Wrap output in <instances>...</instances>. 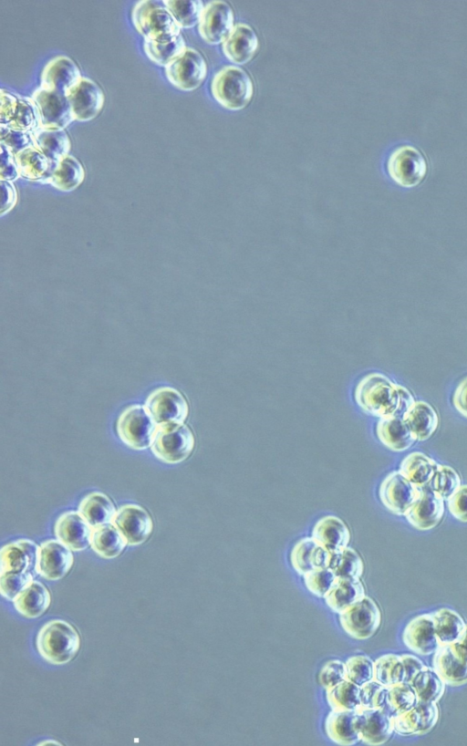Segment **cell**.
<instances>
[{
  "mask_svg": "<svg viewBox=\"0 0 467 746\" xmlns=\"http://www.w3.org/2000/svg\"><path fill=\"white\" fill-rule=\"evenodd\" d=\"M85 171L80 161L71 155L63 158L40 182L51 184L62 192H70L83 181Z\"/></svg>",
  "mask_w": 467,
  "mask_h": 746,
  "instance_id": "obj_34",
  "label": "cell"
},
{
  "mask_svg": "<svg viewBox=\"0 0 467 746\" xmlns=\"http://www.w3.org/2000/svg\"><path fill=\"white\" fill-rule=\"evenodd\" d=\"M433 668L448 686L467 683V648L461 642L440 646L434 653Z\"/></svg>",
  "mask_w": 467,
  "mask_h": 746,
  "instance_id": "obj_14",
  "label": "cell"
},
{
  "mask_svg": "<svg viewBox=\"0 0 467 746\" xmlns=\"http://www.w3.org/2000/svg\"><path fill=\"white\" fill-rule=\"evenodd\" d=\"M439 720L437 703L419 702L410 710L392 718L394 732L400 736L422 735L430 732Z\"/></svg>",
  "mask_w": 467,
  "mask_h": 746,
  "instance_id": "obj_20",
  "label": "cell"
},
{
  "mask_svg": "<svg viewBox=\"0 0 467 746\" xmlns=\"http://www.w3.org/2000/svg\"><path fill=\"white\" fill-rule=\"evenodd\" d=\"M127 544L125 537L112 523L92 529L90 546L103 558L111 559L119 556Z\"/></svg>",
  "mask_w": 467,
  "mask_h": 746,
  "instance_id": "obj_36",
  "label": "cell"
},
{
  "mask_svg": "<svg viewBox=\"0 0 467 746\" xmlns=\"http://www.w3.org/2000/svg\"><path fill=\"white\" fill-rule=\"evenodd\" d=\"M144 407L157 426L184 423L189 414L187 400L171 387H161L153 390L148 396Z\"/></svg>",
  "mask_w": 467,
  "mask_h": 746,
  "instance_id": "obj_9",
  "label": "cell"
},
{
  "mask_svg": "<svg viewBox=\"0 0 467 746\" xmlns=\"http://www.w3.org/2000/svg\"><path fill=\"white\" fill-rule=\"evenodd\" d=\"M50 602L51 596L48 589L41 582L36 580L13 601L16 611L28 618L40 616L47 611Z\"/></svg>",
  "mask_w": 467,
  "mask_h": 746,
  "instance_id": "obj_33",
  "label": "cell"
},
{
  "mask_svg": "<svg viewBox=\"0 0 467 746\" xmlns=\"http://www.w3.org/2000/svg\"><path fill=\"white\" fill-rule=\"evenodd\" d=\"M356 730L361 741L381 745L394 732L392 717L379 708L360 707L356 710Z\"/></svg>",
  "mask_w": 467,
  "mask_h": 746,
  "instance_id": "obj_16",
  "label": "cell"
},
{
  "mask_svg": "<svg viewBox=\"0 0 467 746\" xmlns=\"http://www.w3.org/2000/svg\"><path fill=\"white\" fill-rule=\"evenodd\" d=\"M432 479V490L443 501H447L461 486L459 474L447 465L439 464Z\"/></svg>",
  "mask_w": 467,
  "mask_h": 746,
  "instance_id": "obj_49",
  "label": "cell"
},
{
  "mask_svg": "<svg viewBox=\"0 0 467 746\" xmlns=\"http://www.w3.org/2000/svg\"><path fill=\"white\" fill-rule=\"evenodd\" d=\"M167 79L177 88L192 91L201 86L207 75V64L202 54L187 47L184 53L165 67Z\"/></svg>",
  "mask_w": 467,
  "mask_h": 746,
  "instance_id": "obj_11",
  "label": "cell"
},
{
  "mask_svg": "<svg viewBox=\"0 0 467 746\" xmlns=\"http://www.w3.org/2000/svg\"><path fill=\"white\" fill-rule=\"evenodd\" d=\"M303 577L306 588L313 595L323 598L336 579V575L328 567L314 569L304 575Z\"/></svg>",
  "mask_w": 467,
  "mask_h": 746,
  "instance_id": "obj_51",
  "label": "cell"
},
{
  "mask_svg": "<svg viewBox=\"0 0 467 746\" xmlns=\"http://www.w3.org/2000/svg\"><path fill=\"white\" fill-rule=\"evenodd\" d=\"M327 691V700L332 710H357L361 707L360 687L345 679Z\"/></svg>",
  "mask_w": 467,
  "mask_h": 746,
  "instance_id": "obj_45",
  "label": "cell"
},
{
  "mask_svg": "<svg viewBox=\"0 0 467 746\" xmlns=\"http://www.w3.org/2000/svg\"><path fill=\"white\" fill-rule=\"evenodd\" d=\"M419 703L415 689L410 682L388 687L384 710L392 718L413 709Z\"/></svg>",
  "mask_w": 467,
  "mask_h": 746,
  "instance_id": "obj_41",
  "label": "cell"
},
{
  "mask_svg": "<svg viewBox=\"0 0 467 746\" xmlns=\"http://www.w3.org/2000/svg\"><path fill=\"white\" fill-rule=\"evenodd\" d=\"M345 679V663L337 659L327 661L318 674L319 684L325 689L334 687Z\"/></svg>",
  "mask_w": 467,
  "mask_h": 746,
  "instance_id": "obj_54",
  "label": "cell"
},
{
  "mask_svg": "<svg viewBox=\"0 0 467 746\" xmlns=\"http://www.w3.org/2000/svg\"><path fill=\"white\" fill-rule=\"evenodd\" d=\"M346 679L358 686L374 679V661L368 656L356 655L345 662Z\"/></svg>",
  "mask_w": 467,
  "mask_h": 746,
  "instance_id": "obj_48",
  "label": "cell"
},
{
  "mask_svg": "<svg viewBox=\"0 0 467 746\" xmlns=\"http://www.w3.org/2000/svg\"><path fill=\"white\" fill-rule=\"evenodd\" d=\"M30 137L34 146L49 160L54 167L63 158L69 155L71 142L65 130L38 128L30 132Z\"/></svg>",
  "mask_w": 467,
  "mask_h": 746,
  "instance_id": "obj_27",
  "label": "cell"
},
{
  "mask_svg": "<svg viewBox=\"0 0 467 746\" xmlns=\"http://www.w3.org/2000/svg\"><path fill=\"white\" fill-rule=\"evenodd\" d=\"M259 47L258 37L254 29L243 23L234 26L233 31L222 44L227 59L237 65L249 62Z\"/></svg>",
  "mask_w": 467,
  "mask_h": 746,
  "instance_id": "obj_25",
  "label": "cell"
},
{
  "mask_svg": "<svg viewBox=\"0 0 467 746\" xmlns=\"http://www.w3.org/2000/svg\"><path fill=\"white\" fill-rule=\"evenodd\" d=\"M356 710H332L326 718L325 730L335 743L351 746L360 739L355 726Z\"/></svg>",
  "mask_w": 467,
  "mask_h": 746,
  "instance_id": "obj_29",
  "label": "cell"
},
{
  "mask_svg": "<svg viewBox=\"0 0 467 746\" xmlns=\"http://www.w3.org/2000/svg\"><path fill=\"white\" fill-rule=\"evenodd\" d=\"M92 527L78 512L67 511L57 519L54 526L57 540L72 551H83L90 545Z\"/></svg>",
  "mask_w": 467,
  "mask_h": 746,
  "instance_id": "obj_22",
  "label": "cell"
},
{
  "mask_svg": "<svg viewBox=\"0 0 467 746\" xmlns=\"http://www.w3.org/2000/svg\"><path fill=\"white\" fill-rule=\"evenodd\" d=\"M419 702L437 703L444 694L446 684L433 668L426 666L410 682Z\"/></svg>",
  "mask_w": 467,
  "mask_h": 746,
  "instance_id": "obj_40",
  "label": "cell"
},
{
  "mask_svg": "<svg viewBox=\"0 0 467 746\" xmlns=\"http://www.w3.org/2000/svg\"><path fill=\"white\" fill-rule=\"evenodd\" d=\"M18 104V97L1 89L0 94V124H8L14 119Z\"/></svg>",
  "mask_w": 467,
  "mask_h": 746,
  "instance_id": "obj_57",
  "label": "cell"
},
{
  "mask_svg": "<svg viewBox=\"0 0 467 746\" xmlns=\"http://www.w3.org/2000/svg\"><path fill=\"white\" fill-rule=\"evenodd\" d=\"M143 48L150 60L159 66L167 67L173 60L181 57L187 47L183 36L180 35L166 43L144 40Z\"/></svg>",
  "mask_w": 467,
  "mask_h": 746,
  "instance_id": "obj_43",
  "label": "cell"
},
{
  "mask_svg": "<svg viewBox=\"0 0 467 746\" xmlns=\"http://www.w3.org/2000/svg\"><path fill=\"white\" fill-rule=\"evenodd\" d=\"M20 177L41 181L47 178L54 166L34 145H28L15 155Z\"/></svg>",
  "mask_w": 467,
  "mask_h": 746,
  "instance_id": "obj_37",
  "label": "cell"
},
{
  "mask_svg": "<svg viewBox=\"0 0 467 746\" xmlns=\"http://www.w3.org/2000/svg\"><path fill=\"white\" fill-rule=\"evenodd\" d=\"M0 143L5 145L14 155L29 145L30 133L13 129L6 124H0Z\"/></svg>",
  "mask_w": 467,
  "mask_h": 746,
  "instance_id": "obj_53",
  "label": "cell"
},
{
  "mask_svg": "<svg viewBox=\"0 0 467 746\" xmlns=\"http://www.w3.org/2000/svg\"><path fill=\"white\" fill-rule=\"evenodd\" d=\"M402 641L412 652L420 656L434 654L440 648L432 614L413 617L403 629Z\"/></svg>",
  "mask_w": 467,
  "mask_h": 746,
  "instance_id": "obj_19",
  "label": "cell"
},
{
  "mask_svg": "<svg viewBox=\"0 0 467 746\" xmlns=\"http://www.w3.org/2000/svg\"><path fill=\"white\" fill-rule=\"evenodd\" d=\"M38 550L39 546L29 539H19L5 544L0 551V575L36 572Z\"/></svg>",
  "mask_w": 467,
  "mask_h": 746,
  "instance_id": "obj_23",
  "label": "cell"
},
{
  "mask_svg": "<svg viewBox=\"0 0 467 746\" xmlns=\"http://www.w3.org/2000/svg\"><path fill=\"white\" fill-rule=\"evenodd\" d=\"M444 513V501L430 489L420 490L418 500L405 514L418 530H430L439 524Z\"/></svg>",
  "mask_w": 467,
  "mask_h": 746,
  "instance_id": "obj_24",
  "label": "cell"
},
{
  "mask_svg": "<svg viewBox=\"0 0 467 746\" xmlns=\"http://www.w3.org/2000/svg\"><path fill=\"white\" fill-rule=\"evenodd\" d=\"M438 465L426 454L415 451L403 459L399 471L413 484L421 488L432 480Z\"/></svg>",
  "mask_w": 467,
  "mask_h": 746,
  "instance_id": "obj_38",
  "label": "cell"
},
{
  "mask_svg": "<svg viewBox=\"0 0 467 746\" xmlns=\"http://www.w3.org/2000/svg\"><path fill=\"white\" fill-rule=\"evenodd\" d=\"M388 687L376 680H370L360 686L361 707L384 709L386 705Z\"/></svg>",
  "mask_w": 467,
  "mask_h": 746,
  "instance_id": "obj_52",
  "label": "cell"
},
{
  "mask_svg": "<svg viewBox=\"0 0 467 746\" xmlns=\"http://www.w3.org/2000/svg\"><path fill=\"white\" fill-rule=\"evenodd\" d=\"M31 98L37 108L39 128L64 130L76 120L66 94L40 87Z\"/></svg>",
  "mask_w": 467,
  "mask_h": 746,
  "instance_id": "obj_10",
  "label": "cell"
},
{
  "mask_svg": "<svg viewBox=\"0 0 467 746\" xmlns=\"http://www.w3.org/2000/svg\"><path fill=\"white\" fill-rule=\"evenodd\" d=\"M415 440H428L437 430L439 419L435 409L425 401H414L403 415Z\"/></svg>",
  "mask_w": 467,
  "mask_h": 746,
  "instance_id": "obj_30",
  "label": "cell"
},
{
  "mask_svg": "<svg viewBox=\"0 0 467 746\" xmlns=\"http://www.w3.org/2000/svg\"><path fill=\"white\" fill-rule=\"evenodd\" d=\"M2 207L1 214L9 212L17 202V192L12 181H1Z\"/></svg>",
  "mask_w": 467,
  "mask_h": 746,
  "instance_id": "obj_58",
  "label": "cell"
},
{
  "mask_svg": "<svg viewBox=\"0 0 467 746\" xmlns=\"http://www.w3.org/2000/svg\"><path fill=\"white\" fill-rule=\"evenodd\" d=\"M459 642H461L462 645H464L467 648V624H466V627L464 629V632L462 634V637L459 640Z\"/></svg>",
  "mask_w": 467,
  "mask_h": 746,
  "instance_id": "obj_61",
  "label": "cell"
},
{
  "mask_svg": "<svg viewBox=\"0 0 467 746\" xmlns=\"http://www.w3.org/2000/svg\"><path fill=\"white\" fill-rule=\"evenodd\" d=\"M354 397L364 412L379 419L403 417L415 401L406 388L378 372L369 373L359 380Z\"/></svg>",
  "mask_w": 467,
  "mask_h": 746,
  "instance_id": "obj_1",
  "label": "cell"
},
{
  "mask_svg": "<svg viewBox=\"0 0 467 746\" xmlns=\"http://www.w3.org/2000/svg\"><path fill=\"white\" fill-rule=\"evenodd\" d=\"M234 12L223 1H212L204 5L198 31L209 45L223 44L233 31Z\"/></svg>",
  "mask_w": 467,
  "mask_h": 746,
  "instance_id": "obj_13",
  "label": "cell"
},
{
  "mask_svg": "<svg viewBox=\"0 0 467 746\" xmlns=\"http://www.w3.org/2000/svg\"><path fill=\"white\" fill-rule=\"evenodd\" d=\"M0 179L1 181H12L19 175L15 155L3 144L0 143Z\"/></svg>",
  "mask_w": 467,
  "mask_h": 746,
  "instance_id": "obj_56",
  "label": "cell"
},
{
  "mask_svg": "<svg viewBox=\"0 0 467 746\" xmlns=\"http://www.w3.org/2000/svg\"><path fill=\"white\" fill-rule=\"evenodd\" d=\"M365 596V589L359 579L336 577L324 599L327 606L339 615Z\"/></svg>",
  "mask_w": 467,
  "mask_h": 746,
  "instance_id": "obj_32",
  "label": "cell"
},
{
  "mask_svg": "<svg viewBox=\"0 0 467 746\" xmlns=\"http://www.w3.org/2000/svg\"><path fill=\"white\" fill-rule=\"evenodd\" d=\"M328 568L336 577L347 579H360L364 565L359 554L352 548L346 547L338 552L331 553Z\"/></svg>",
  "mask_w": 467,
  "mask_h": 746,
  "instance_id": "obj_42",
  "label": "cell"
},
{
  "mask_svg": "<svg viewBox=\"0 0 467 746\" xmlns=\"http://www.w3.org/2000/svg\"><path fill=\"white\" fill-rule=\"evenodd\" d=\"M211 92L223 108L237 111L250 103L254 95V84L243 68L225 66L213 76Z\"/></svg>",
  "mask_w": 467,
  "mask_h": 746,
  "instance_id": "obj_4",
  "label": "cell"
},
{
  "mask_svg": "<svg viewBox=\"0 0 467 746\" xmlns=\"http://www.w3.org/2000/svg\"><path fill=\"white\" fill-rule=\"evenodd\" d=\"M76 120L88 121L96 118L104 106V93L99 86L88 78L67 94Z\"/></svg>",
  "mask_w": 467,
  "mask_h": 746,
  "instance_id": "obj_18",
  "label": "cell"
},
{
  "mask_svg": "<svg viewBox=\"0 0 467 746\" xmlns=\"http://www.w3.org/2000/svg\"><path fill=\"white\" fill-rule=\"evenodd\" d=\"M48 744L62 745L60 742L53 741V740H47V741H44L38 743V745H48Z\"/></svg>",
  "mask_w": 467,
  "mask_h": 746,
  "instance_id": "obj_62",
  "label": "cell"
},
{
  "mask_svg": "<svg viewBox=\"0 0 467 746\" xmlns=\"http://www.w3.org/2000/svg\"><path fill=\"white\" fill-rule=\"evenodd\" d=\"M157 427L146 408L139 404L126 408L117 421L120 440L137 451L150 448Z\"/></svg>",
  "mask_w": 467,
  "mask_h": 746,
  "instance_id": "obj_6",
  "label": "cell"
},
{
  "mask_svg": "<svg viewBox=\"0 0 467 746\" xmlns=\"http://www.w3.org/2000/svg\"><path fill=\"white\" fill-rule=\"evenodd\" d=\"M78 513L94 528L112 523L117 510L106 494L94 492L82 499L78 505Z\"/></svg>",
  "mask_w": 467,
  "mask_h": 746,
  "instance_id": "obj_35",
  "label": "cell"
},
{
  "mask_svg": "<svg viewBox=\"0 0 467 746\" xmlns=\"http://www.w3.org/2000/svg\"><path fill=\"white\" fill-rule=\"evenodd\" d=\"M132 23L144 40L159 43L171 41L181 35V27L160 1L142 0L136 4L131 13Z\"/></svg>",
  "mask_w": 467,
  "mask_h": 746,
  "instance_id": "obj_3",
  "label": "cell"
},
{
  "mask_svg": "<svg viewBox=\"0 0 467 746\" xmlns=\"http://www.w3.org/2000/svg\"><path fill=\"white\" fill-rule=\"evenodd\" d=\"M451 515L457 520L467 523V484L461 486L447 500Z\"/></svg>",
  "mask_w": 467,
  "mask_h": 746,
  "instance_id": "obj_55",
  "label": "cell"
},
{
  "mask_svg": "<svg viewBox=\"0 0 467 746\" xmlns=\"http://www.w3.org/2000/svg\"><path fill=\"white\" fill-rule=\"evenodd\" d=\"M312 537L330 553H336L348 547L350 532L340 518L327 515L317 522L312 530Z\"/></svg>",
  "mask_w": 467,
  "mask_h": 746,
  "instance_id": "obj_28",
  "label": "cell"
},
{
  "mask_svg": "<svg viewBox=\"0 0 467 746\" xmlns=\"http://www.w3.org/2000/svg\"><path fill=\"white\" fill-rule=\"evenodd\" d=\"M83 77L77 64L68 57L51 59L41 74V88L67 94Z\"/></svg>",
  "mask_w": 467,
  "mask_h": 746,
  "instance_id": "obj_21",
  "label": "cell"
},
{
  "mask_svg": "<svg viewBox=\"0 0 467 746\" xmlns=\"http://www.w3.org/2000/svg\"><path fill=\"white\" fill-rule=\"evenodd\" d=\"M33 581L31 572H10L0 575L1 596L6 600L14 601Z\"/></svg>",
  "mask_w": 467,
  "mask_h": 746,
  "instance_id": "obj_50",
  "label": "cell"
},
{
  "mask_svg": "<svg viewBox=\"0 0 467 746\" xmlns=\"http://www.w3.org/2000/svg\"><path fill=\"white\" fill-rule=\"evenodd\" d=\"M330 558L331 553L312 536L299 540L290 554L291 565L301 575L314 569L328 567Z\"/></svg>",
  "mask_w": 467,
  "mask_h": 746,
  "instance_id": "obj_26",
  "label": "cell"
},
{
  "mask_svg": "<svg viewBox=\"0 0 467 746\" xmlns=\"http://www.w3.org/2000/svg\"><path fill=\"white\" fill-rule=\"evenodd\" d=\"M194 448V436L184 423H167L156 429L151 452L160 461L176 464L186 460Z\"/></svg>",
  "mask_w": 467,
  "mask_h": 746,
  "instance_id": "obj_5",
  "label": "cell"
},
{
  "mask_svg": "<svg viewBox=\"0 0 467 746\" xmlns=\"http://www.w3.org/2000/svg\"><path fill=\"white\" fill-rule=\"evenodd\" d=\"M36 645L46 661L53 665H64L77 655L80 637L76 628L67 621L53 619L40 628Z\"/></svg>",
  "mask_w": 467,
  "mask_h": 746,
  "instance_id": "obj_2",
  "label": "cell"
},
{
  "mask_svg": "<svg viewBox=\"0 0 467 746\" xmlns=\"http://www.w3.org/2000/svg\"><path fill=\"white\" fill-rule=\"evenodd\" d=\"M404 669H405V682H410L412 679L426 667L425 663L413 655L403 654L400 655Z\"/></svg>",
  "mask_w": 467,
  "mask_h": 746,
  "instance_id": "obj_59",
  "label": "cell"
},
{
  "mask_svg": "<svg viewBox=\"0 0 467 746\" xmlns=\"http://www.w3.org/2000/svg\"><path fill=\"white\" fill-rule=\"evenodd\" d=\"M453 404L455 409L467 418V377L456 388L453 394Z\"/></svg>",
  "mask_w": 467,
  "mask_h": 746,
  "instance_id": "obj_60",
  "label": "cell"
},
{
  "mask_svg": "<svg viewBox=\"0 0 467 746\" xmlns=\"http://www.w3.org/2000/svg\"><path fill=\"white\" fill-rule=\"evenodd\" d=\"M376 434L381 443L394 451H405L415 441L403 417L400 416L379 419Z\"/></svg>",
  "mask_w": 467,
  "mask_h": 746,
  "instance_id": "obj_31",
  "label": "cell"
},
{
  "mask_svg": "<svg viewBox=\"0 0 467 746\" xmlns=\"http://www.w3.org/2000/svg\"><path fill=\"white\" fill-rule=\"evenodd\" d=\"M374 680L385 687L405 681V669L400 655L385 654L374 661Z\"/></svg>",
  "mask_w": 467,
  "mask_h": 746,
  "instance_id": "obj_44",
  "label": "cell"
},
{
  "mask_svg": "<svg viewBox=\"0 0 467 746\" xmlns=\"http://www.w3.org/2000/svg\"><path fill=\"white\" fill-rule=\"evenodd\" d=\"M339 623L350 637L364 640L378 631L381 613L376 602L365 596L339 614Z\"/></svg>",
  "mask_w": 467,
  "mask_h": 746,
  "instance_id": "obj_8",
  "label": "cell"
},
{
  "mask_svg": "<svg viewBox=\"0 0 467 746\" xmlns=\"http://www.w3.org/2000/svg\"><path fill=\"white\" fill-rule=\"evenodd\" d=\"M383 505L392 513L405 515L418 500L420 488L413 484L399 471L388 474L379 490Z\"/></svg>",
  "mask_w": 467,
  "mask_h": 746,
  "instance_id": "obj_12",
  "label": "cell"
},
{
  "mask_svg": "<svg viewBox=\"0 0 467 746\" xmlns=\"http://www.w3.org/2000/svg\"><path fill=\"white\" fill-rule=\"evenodd\" d=\"M432 616L441 646L458 642L462 638L466 623L459 613L445 607L433 612Z\"/></svg>",
  "mask_w": 467,
  "mask_h": 746,
  "instance_id": "obj_39",
  "label": "cell"
},
{
  "mask_svg": "<svg viewBox=\"0 0 467 746\" xmlns=\"http://www.w3.org/2000/svg\"><path fill=\"white\" fill-rule=\"evenodd\" d=\"M112 523L129 545H139L150 535L153 522L148 512L138 504H124L117 510Z\"/></svg>",
  "mask_w": 467,
  "mask_h": 746,
  "instance_id": "obj_15",
  "label": "cell"
},
{
  "mask_svg": "<svg viewBox=\"0 0 467 746\" xmlns=\"http://www.w3.org/2000/svg\"><path fill=\"white\" fill-rule=\"evenodd\" d=\"M6 125L28 133L39 128L38 111L32 98L18 97L16 115Z\"/></svg>",
  "mask_w": 467,
  "mask_h": 746,
  "instance_id": "obj_47",
  "label": "cell"
},
{
  "mask_svg": "<svg viewBox=\"0 0 467 746\" xmlns=\"http://www.w3.org/2000/svg\"><path fill=\"white\" fill-rule=\"evenodd\" d=\"M74 563L72 550L59 540H47L39 545L36 574L47 580L64 577Z\"/></svg>",
  "mask_w": 467,
  "mask_h": 746,
  "instance_id": "obj_17",
  "label": "cell"
},
{
  "mask_svg": "<svg viewBox=\"0 0 467 746\" xmlns=\"http://www.w3.org/2000/svg\"><path fill=\"white\" fill-rule=\"evenodd\" d=\"M181 28H191L199 24L204 5L202 1L163 0Z\"/></svg>",
  "mask_w": 467,
  "mask_h": 746,
  "instance_id": "obj_46",
  "label": "cell"
},
{
  "mask_svg": "<svg viewBox=\"0 0 467 746\" xmlns=\"http://www.w3.org/2000/svg\"><path fill=\"white\" fill-rule=\"evenodd\" d=\"M387 171L398 185L410 188L419 185L425 178L427 162L418 149L400 146L389 155Z\"/></svg>",
  "mask_w": 467,
  "mask_h": 746,
  "instance_id": "obj_7",
  "label": "cell"
}]
</instances>
